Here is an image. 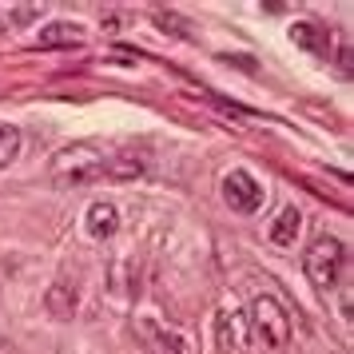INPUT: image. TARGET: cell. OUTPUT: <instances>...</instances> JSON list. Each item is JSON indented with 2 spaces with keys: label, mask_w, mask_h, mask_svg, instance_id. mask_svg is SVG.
I'll return each instance as SVG.
<instances>
[{
  "label": "cell",
  "mask_w": 354,
  "mask_h": 354,
  "mask_svg": "<svg viewBox=\"0 0 354 354\" xmlns=\"http://www.w3.org/2000/svg\"><path fill=\"white\" fill-rule=\"evenodd\" d=\"M120 20H124V17H120V12H104V28H124Z\"/></svg>",
  "instance_id": "15"
},
{
  "label": "cell",
  "mask_w": 354,
  "mask_h": 354,
  "mask_svg": "<svg viewBox=\"0 0 354 354\" xmlns=\"http://www.w3.org/2000/svg\"><path fill=\"white\" fill-rule=\"evenodd\" d=\"M84 231H88L92 239L108 243L115 231H120V211H115L108 199H96V203L88 207V215H84Z\"/></svg>",
  "instance_id": "8"
},
{
  "label": "cell",
  "mask_w": 354,
  "mask_h": 354,
  "mask_svg": "<svg viewBox=\"0 0 354 354\" xmlns=\"http://www.w3.org/2000/svg\"><path fill=\"white\" fill-rule=\"evenodd\" d=\"M263 199H267V192L251 171H227L223 176V203L235 215H255L263 207Z\"/></svg>",
  "instance_id": "4"
},
{
  "label": "cell",
  "mask_w": 354,
  "mask_h": 354,
  "mask_svg": "<svg viewBox=\"0 0 354 354\" xmlns=\"http://www.w3.org/2000/svg\"><path fill=\"white\" fill-rule=\"evenodd\" d=\"M36 40H40V48H76V44H84V28L72 20H56V24H44Z\"/></svg>",
  "instance_id": "11"
},
{
  "label": "cell",
  "mask_w": 354,
  "mask_h": 354,
  "mask_svg": "<svg viewBox=\"0 0 354 354\" xmlns=\"http://www.w3.org/2000/svg\"><path fill=\"white\" fill-rule=\"evenodd\" d=\"M17 156H20V128L0 124V167H8Z\"/></svg>",
  "instance_id": "12"
},
{
  "label": "cell",
  "mask_w": 354,
  "mask_h": 354,
  "mask_svg": "<svg viewBox=\"0 0 354 354\" xmlns=\"http://www.w3.org/2000/svg\"><path fill=\"white\" fill-rule=\"evenodd\" d=\"M4 32H8V20L0 17V40H4Z\"/></svg>",
  "instance_id": "17"
},
{
  "label": "cell",
  "mask_w": 354,
  "mask_h": 354,
  "mask_svg": "<svg viewBox=\"0 0 354 354\" xmlns=\"http://www.w3.org/2000/svg\"><path fill=\"white\" fill-rule=\"evenodd\" d=\"M44 306H48L52 319L68 322L72 315H76V306H80V290H76V283H72V279H56V283L44 290Z\"/></svg>",
  "instance_id": "7"
},
{
  "label": "cell",
  "mask_w": 354,
  "mask_h": 354,
  "mask_svg": "<svg viewBox=\"0 0 354 354\" xmlns=\"http://www.w3.org/2000/svg\"><path fill=\"white\" fill-rule=\"evenodd\" d=\"M290 40L299 48L315 52V56H330V40L335 36L326 32V24H319V20H299V24H290Z\"/></svg>",
  "instance_id": "9"
},
{
  "label": "cell",
  "mask_w": 354,
  "mask_h": 354,
  "mask_svg": "<svg viewBox=\"0 0 354 354\" xmlns=\"http://www.w3.org/2000/svg\"><path fill=\"white\" fill-rule=\"evenodd\" d=\"M247 326H251L255 338L259 342H267L271 351H283V346L290 342V315H287V306L279 303L274 295H255V299H251Z\"/></svg>",
  "instance_id": "3"
},
{
  "label": "cell",
  "mask_w": 354,
  "mask_h": 354,
  "mask_svg": "<svg viewBox=\"0 0 354 354\" xmlns=\"http://www.w3.org/2000/svg\"><path fill=\"white\" fill-rule=\"evenodd\" d=\"M156 20H160V28L163 32H176V36H192L187 28H183V20L171 17V12H163V8H156Z\"/></svg>",
  "instance_id": "13"
},
{
  "label": "cell",
  "mask_w": 354,
  "mask_h": 354,
  "mask_svg": "<svg viewBox=\"0 0 354 354\" xmlns=\"http://www.w3.org/2000/svg\"><path fill=\"white\" fill-rule=\"evenodd\" d=\"M36 17H40L36 4H17V8L8 12V24H24V20H36Z\"/></svg>",
  "instance_id": "14"
},
{
  "label": "cell",
  "mask_w": 354,
  "mask_h": 354,
  "mask_svg": "<svg viewBox=\"0 0 354 354\" xmlns=\"http://www.w3.org/2000/svg\"><path fill=\"white\" fill-rule=\"evenodd\" d=\"M247 315L219 306L215 310V351L219 354H247Z\"/></svg>",
  "instance_id": "6"
},
{
  "label": "cell",
  "mask_w": 354,
  "mask_h": 354,
  "mask_svg": "<svg viewBox=\"0 0 354 354\" xmlns=\"http://www.w3.org/2000/svg\"><path fill=\"white\" fill-rule=\"evenodd\" d=\"M303 271L322 295L335 290L338 283L346 279V247H342V239H335V235H319V239L306 247Z\"/></svg>",
  "instance_id": "2"
},
{
  "label": "cell",
  "mask_w": 354,
  "mask_h": 354,
  "mask_svg": "<svg viewBox=\"0 0 354 354\" xmlns=\"http://www.w3.org/2000/svg\"><path fill=\"white\" fill-rule=\"evenodd\" d=\"M104 176H108V151L100 144H68L52 160V179L60 187L92 183V179H104Z\"/></svg>",
  "instance_id": "1"
},
{
  "label": "cell",
  "mask_w": 354,
  "mask_h": 354,
  "mask_svg": "<svg viewBox=\"0 0 354 354\" xmlns=\"http://www.w3.org/2000/svg\"><path fill=\"white\" fill-rule=\"evenodd\" d=\"M299 235H303V215H299V207H283L274 215L271 231H267V239H271L274 247H295Z\"/></svg>",
  "instance_id": "10"
},
{
  "label": "cell",
  "mask_w": 354,
  "mask_h": 354,
  "mask_svg": "<svg viewBox=\"0 0 354 354\" xmlns=\"http://www.w3.org/2000/svg\"><path fill=\"white\" fill-rule=\"evenodd\" d=\"M0 354H17V346H12V342H8L4 335H0Z\"/></svg>",
  "instance_id": "16"
},
{
  "label": "cell",
  "mask_w": 354,
  "mask_h": 354,
  "mask_svg": "<svg viewBox=\"0 0 354 354\" xmlns=\"http://www.w3.org/2000/svg\"><path fill=\"white\" fill-rule=\"evenodd\" d=\"M136 335H140L147 354H187V338L151 315H136Z\"/></svg>",
  "instance_id": "5"
}]
</instances>
